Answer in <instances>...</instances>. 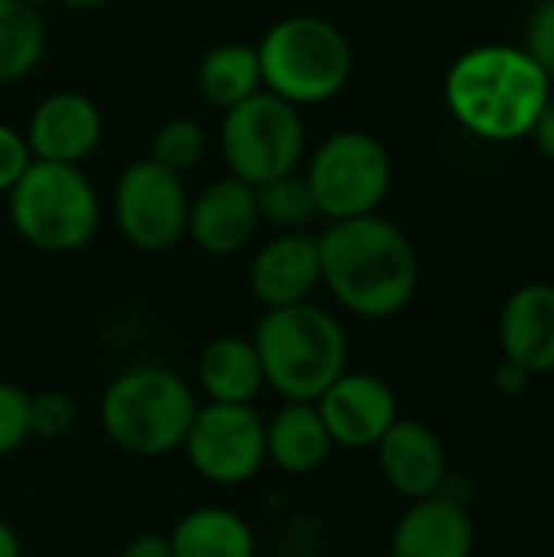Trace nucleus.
I'll return each instance as SVG.
<instances>
[{"label": "nucleus", "mask_w": 554, "mask_h": 557, "mask_svg": "<svg viewBox=\"0 0 554 557\" xmlns=\"http://www.w3.org/2000/svg\"><path fill=\"white\" fill-rule=\"evenodd\" d=\"M189 467L212 486L232 490L251 483L264 463V421L255 405H199L180 447Z\"/></svg>", "instance_id": "9"}, {"label": "nucleus", "mask_w": 554, "mask_h": 557, "mask_svg": "<svg viewBox=\"0 0 554 557\" xmlns=\"http://www.w3.org/2000/svg\"><path fill=\"white\" fill-rule=\"evenodd\" d=\"M202 153H206V131L193 117L163 121L150 140V160L176 176L189 173L202 160Z\"/></svg>", "instance_id": "24"}, {"label": "nucleus", "mask_w": 554, "mask_h": 557, "mask_svg": "<svg viewBox=\"0 0 554 557\" xmlns=\"http://www.w3.org/2000/svg\"><path fill=\"white\" fill-rule=\"evenodd\" d=\"M170 548L173 557H258V539L245 516L199 506L173 525Z\"/></svg>", "instance_id": "20"}, {"label": "nucleus", "mask_w": 554, "mask_h": 557, "mask_svg": "<svg viewBox=\"0 0 554 557\" xmlns=\"http://www.w3.org/2000/svg\"><path fill=\"white\" fill-rule=\"evenodd\" d=\"M304 121L300 111L271 91H258L225 111L219 147L229 176L261 186L278 176L297 173L304 157Z\"/></svg>", "instance_id": "7"}, {"label": "nucleus", "mask_w": 554, "mask_h": 557, "mask_svg": "<svg viewBox=\"0 0 554 557\" xmlns=\"http://www.w3.org/2000/svg\"><path fill=\"white\" fill-rule=\"evenodd\" d=\"M29 163H33V153H29L26 134L0 121V193H10Z\"/></svg>", "instance_id": "28"}, {"label": "nucleus", "mask_w": 554, "mask_h": 557, "mask_svg": "<svg viewBox=\"0 0 554 557\" xmlns=\"http://www.w3.org/2000/svg\"><path fill=\"white\" fill-rule=\"evenodd\" d=\"M258 228L261 215L255 202V186L235 176L216 180L196 199H189L186 235L199 251L212 258H232L245 251Z\"/></svg>", "instance_id": "12"}, {"label": "nucleus", "mask_w": 554, "mask_h": 557, "mask_svg": "<svg viewBox=\"0 0 554 557\" xmlns=\"http://www.w3.org/2000/svg\"><path fill=\"white\" fill-rule=\"evenodd\" d=\"M473 545L477 535L467 509L444 496H428L402 512L389 557H473Z\"/></svg>", "instance_id": "17"}, {"label": "nucleus", "mask_w": 554, "mask_h": 557, "mask_svg": "<svg viewBox=\"0 0 554 557\" xmlns=\"http://www.w3.org/2000/svg\"><path fill=\"white\" fill-rule=\"evenodd\" d=\"M255 49L261 62V88L294 108L330 101L353 75L346 33L313 13L278 20Z\"/></svg>", "instance_id": "5"}, {"label": "nucleus", "mask_w": 554, "mask_h": 557, "mask_svg": "<svg viewBox=\"0 0 554 557\" xmlns=\"http://www.w3.org/2000/svg\"><path fill=\"white\" fill-rule=\"evenodd\" d=\"M196 379L202 395L216 405H255L268 388L258 349L245 336L212 339L199 352Z\"/></svg>", "instance_id": "19"}, {"label": "nucleus", "mask_w": 554, "mask_h": 557, "mask_svg": "<svg viewBox=\"0 0 554 557\" xmlns=\"http://www.w3.org/2000/svg\"><path fill=\"white\" fill-rule=\"evenodd\" d=\"M333 441L313 401H284L264 421L268 463L287 476H310L330 460Z\"/></svg>", "instance_id": "18"}, {"label": "nucleus", "mask_w": 554, "mask_h": 557, "mask_svg": "<svg viewBox=\"0 0 554 557\" xmlns=\"http://www.w3.org/2000/svg\"><path fill=\"white\" fill-rule=\"evenodd\" d=\"M549 95L552 78L522 46L509 42L467 49L444 78V101L454 121L490 144L529 137Z\"/></svg>", "instance_id": "2"}, {"label": "nucleus", "mask_w": 554, "mask_h": 557, "mask_svg": "<svg viewBox=\"0 0 554 557\" xmlns=\"http://www.w3.org/2000/svg\"><path fill=\"white\" fill-rule=\"evenodd\" d=\"M78 424V405L65 392L29 395V431L39 441H62Z\"/></svg>", "instance_id": "25"}, {"label": "nucleus", "mask_w": 554, "mask_h": 557, "mask_svg": "<svg viewBox=\"0 0 554 557\" xmlns=\"http://www.w3.org/2000/svg\"><path fill=\"white\" fill-rule=\"evenodd\" d=\"M320 287L359 320H389L402 313L418 290V255L411 238L379 212L330 222L317 238Z\"/></svg>", "instance_id": "1"}, {"label": "nucleus", "mask_w": 554, "mask_h": 557, "mask_svg": "<svg viewBox=\"0 0 554 557\" xmlns=\"http://www.w3.org/2000/svg\"><path fill=\"white\" fill-rule=\"evenodd\" d=\"M104 124L98 104L82 91H52L46 95L26 127V144L33 160L78 166L101 144Z\"/></svg>", "instance_id": "14"}, {"label": "nucleus", "mask_w": 554, "mask_h": 557, "mask_svg": "<svg viewBox=\"0 0 554 557\" xmlns=\"http://www.w3.org/2000/svg\"><path fill=\"white\" fill-rule=\"evenodd\" d=\"M121 557H173L170 548V535H160V532H144L137 539H131L124 545Z\"/></svg>", "instance_id": "29"}, {"label": "nucleus", "mask_w": 554, "mask_h": 557, "mask_svg": "<svg viewBox=\"0 0 554 557\" xmlns=\"http://www.w3.org/2000/svg\"><path fill=\"white\" fill-rule=\"evenodd\" d=\"M251 343L264 369V385L284 401H317L349 372L346 326L313 300L264 310Z\"/></svg>", "instance_id": "3"}, {"label": "nucleus", "mask_w": 554, "mask_h": 557, "mask_svg": "<svg viewBox=\"0 0 554 557\" xmlns=\"http://www.w3.org/2000/svg\"><path fill=\"white\" fill-rule=\"evenodd\" d=\"M503 359L529 375L554 372V284H526L509 294L500 313Z\"/></svg>", "instance_id": "16"}, {"label": "nucleus", "mask_w": 554, "mask_h": 557, "mask_svg": "<svg viewBox=\"0 0 554 557\" xmlns=\"http://www.w3.org/2000/svg\"><path fill=\"white\" fill-rule=\"evenodd\" d=\"M333 447L369 450L398 421V398L372 372H343L317 401Z\"/></svg>", "instance_id": "11"}, {"label": "nucleus", "mask_w": 554, "mask_h": 557, "mask_svg": "<svg viewBox=\"0 0 554 557\" xmlns=\"http://www.w3.org/2000/svg\"><path fill=\"white\" fill-rule=\"evenodd\" d=\"M255 202H258L261 222H268L278 232H304V225H310L317 219L310 186L297 173H287V176L255 186Z\"/></svg>", "instance_id": "23"}, {"label": "nucleus", "mask_w": 554, "mask_h": 557, "mask_svg": "<svg viewBox=\"0 0 554 557\" xmlns=\"http://www.w3.org/2000/svg\"><path fill=\"white\" fill-rule=\"evenodd\" d=\"M529 137H535L539 150L554 163V91L549 95V101H545V108H542V114H539V121H535Z\"/></svg>", "instance_id": "31"}, {"label": "nucleus", "mask_w": 554, "mask_h": 557, "mask_svg": "<svg viewBox=\"0 0 554 557\" xmlns=\"http://www.w3.org/2000/svg\"><path fill=\"white\" fill-rule=\"evenodd\" d=\"M46 20L33 0H0V85L26 78L46 55Z\"/></svg>", "instance_id": "22"}, {"label": "nucleus", "mask_w": 554, "mask_h": 557, "mask_svg": "<svg viewBox=\"0 0 554 557\" xmlns=\"http://www.w3.org/2000/svg\"><path fill=\"white\" fill-rule=\"evenodd\" d=\"M376 454L385 483L408 503L438 496L451 473L441 437L415 418H398L376 444Z\"/></svg>", "instance_id": "15"}, {"label": "nucleus", "mask_w": 554, "mask_h": 557, "mask_svg": "<svg viewBox=\"0 0 554 557\" xmlns=\"http://www.w3.org/2000/svg\"><path fill=\"white\" fill-rule=\"evenodd\" d=\"M189 193L183 176L150 157L134 160L114 183V225L137 251H167L186 235Z\"/></svg>", "instance_id": "10"}, {"label": "nucleus", "mask_w": 554, "mask_h": 557, "mask_svg": "<svg viewBox=\"0 0 554 557\" xmlns=\"http://www.w3.org/2000/svg\"><path fill=\"white\" fill-rule=\"evenodd\" d=\"M0 557H23V542L10 522L0 519Z\"/></svg>", "instance_id": "32"}, {"label": "nucleus", "mask_w": 554, "mask_h": 557, "mask_svg": "<svg viewBox=\"0 0 554 557\" xmlns=\"http://www.w3.org/2000/svg\"><path fill=\"white\" fill-rule=\"evenodd\" d=\"M522 49L532 55V62L554 78V0H542L529 23H526V42Z\"/></svg>", "instance_id": "27"}, {"label": "nucleus", "mask_w": 554, "mask_h": 557, "mask_svg": "<svg viewBox=\"0 0 554 557\" xmlns=\"http://www.w3.org/2000/svg\"><path fill=\"white\" fill-rule=\"evenodd\" d=\"M304 180L317 215H327L330 222L372 215L392 189V157L379 137L340 131L317 147Z\"/></svg>", "instance_id": "8"}, {"label": "nucleus", "mask_w": 554, "mask_h": 557, "mask_svg": "<svg viewBox=\"0 0 554 557\" xmlns=\"http://www.w3.org/2000/svg\"><path fill=\"white\" fill-rule=\"evenodd\" d=\"M199 411L193 385L167 366H134L108 382L98 401L104 437L134 457L176 454Z\"/></svg>", "instance_id": "4"}, {"label": "nucleus", "mask_w": 554, "mask_h": 557, "mask_svg": "<svg viewBox=\"0 0 554 557\" xmlns=\"http://www.w3.org/2000/svg\"><path fill=\"white\" fill-rule=\"evenodd\" d=\"M7 196L16 235L36 251L72 255L98 232L101 202L78 166L33 160Z\"/></svg>", "instance_id": "6"}, {"label": "nucleus", "mask_w": 554, "mask_h": 557, "mask_svg": "<svg viewBox=\"0 0 554 557\" xmlns=\"http://www.w3.org/2000/svg\"><path fill=\"white\" fill-rule=\"evenodd\" d=\"M56 3H62V7H69V10H95V7H104V3H111V0H56Z\"/></svg>", "instance_id": "33"}, {"label": "nucleus", "mask_w": 554, "mask_h": 557, "mask_svg": "<svg viewBox=\"0 0 554 557\" xmlns=\"http://www.w3.org/2000/svg\"><path fill=\"white\" fill-rule=\"evenodd\" d=\"M29 437V395L0 379V460L13 457Z\"/></svg>", "instance_id": "26"}, {"label": "nucleus", "mask_w": 554, "mask_h": 557, "mask_svg": "<svg viewBox=\"0 0 554 557\" xmlns=\"http://www.w3.org/2000/svg\"><path fill=\"white\" fill-rule=\"evenodd\" d=\"M196 85H199V95L212 108L229 111V108L242 104L245 98L261 91L258 49L248 42H222V46L209 49L199 62Z\"/></svg>", "instance_id": "21"}, {"label": "nucleus", "mask_w": 554, "mask_h": 557, "mask_svg": "<svg viewBox=\"0 0 554 557\" xmlns=\"http://www.w3.org/2000/svg\"><path fill=\"white\" fill-rule=\"evenodd\" d=\"M532 379H535V375H529L522 366H516V362H509V359H503L500 369H496V388L506 392V395H522V392L529 388Z\"/></svg>", "instance_id": "30"}, {"label": "nucleus", "mask_w": 554, "mask_h": 557, "mask_svg": "<svg viewBox=\"0 0 554 557\" xmlns=\"http://www.w3.org/2000/svg\"><path fill=\"white\" fill-rule=\"evenodd\" d=\"M320 287V248L307 232H281L248 264V290L264 310L313 300Z\"/></svg>", "instance_id": "13"}]
</instances>
